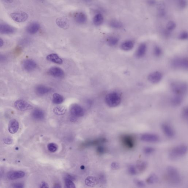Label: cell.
<instances>
[{
  "mask_svg": "<svg viewBox=\"0 0 188 188\" xmlns=\"http://www.w3.org/2000/svg\"><path fill=\"white\" fill-rule=\"evenodd\" d=\"M166 176L168 180L173 184H179L182 177L177 168L173 166H169L166 169Z\"/></svg>",
  "mask_w": 188,
  "mask_h": 188,
  "instance_id": "6da1fadb",
  "label": "cell"
},
{
  "mask_svg": "<svg viewBox=\"0 0 188 188\" xmlns=\"http://www.w3.org/2000/svg\"><path fill=\"white\" fill-rule=\"evenodd\" d=\"M187 151L188 147L186 145H179L171 149L169 153V157L171 160H176L185 156Z\"/></svg>",
  "mask_w": 188,
  "mask_h": 188,
  "instance_id": "7a4b0ae2",
  "label": "cell"
},
{
  "mask_svg": "<svg viewBox=\"0 0 188 188\" xmlns=\"http://www.w3.org/2000/svg\"><path fill=\"white\" fill-rule=\"evenodd\" d=\"M105 101L106 104L109 107H115L120 104L121 98L119 93L112 91L106 96Z\"/></svg>",
  "mask_w": 188,
  "mask_h": 188,
  "instance_id": "3957f363",
  "label": "cell"
},
{
  "mask_svg": "<svg viewBox=\"0 0 188 188\" xmlns=\"http://www.w3.org/2000/svg\"><path fill=\"white\" fill-rule=\"evenodd\" d=\"M170 88L174 95L183 96L187 93V85L185 83L174 82L171 83Z\"/></svg>",
  "mask_w": 188,
  "mask_h": 188,
  "instance_id": "277c9868",
  "label": "cell"
},
{
  "mask_svg": "<svg viewBox=\"0 0 188 188\" xmlns=\"http://www.w3.org/2000/svg\"><path fill=\"white\" fill-rule=\"evenodd\" d=\"M173 67L176 69H187L188 60L187 57H176L174 58L171 62Z\"/></svg>",
  "mask_w": 188,
  "mask_h": 188,
  "instance_id": "5b68a950",
  "label": "cell"
},
{
  "mask_svg": "<svg viewBox=\"0 0 188 188\" xmlns=\"http://www.w3.org/2000/svg\"><path fill=\"white\" fill-rule=\"evenodd\" d=\"M49 76L57 79H62L64 77L65 73L61 68L57 66H53L49 69L48 71Z\"/></svg>",
  "mask_w": 188,
  "mask_h": 188,
  "instance_id": "8992f818",
  "label": "cell"
},
{
  "mask_svg": "<svg viewBox=\"0 0 188 188\" xmlns=\"http://www.w3.org/2000/svg\"><path fill=\"white\" fill-rule=\"evenodd\" d=\"M140 139L144 142L149 143H156L159 142L160 138L157 134L146 133L142 135Z\"/></svg>",
  "mask_w": 188,
  "mask_h": 188,
  "instance_id": "52a82bcc",
  "label": "cell"
},
{
  "mask_svg": "<svg viewBox=\"0 0 188 188\" xmlns=\"http://www.w3.org/2000/svg\"><path fill=\"white\" fill-rule=\"evenodd\" d=\"M15 107L20 111H26L32 109V106L23 100H19L14 103Z\"/></svg>",
  "mask_w": 188,
  "mask_h": 188,
  "instance_id": "ba28073f",
  "label": "cell"
},
{
  "mask_svg": "<svg viewBox=\"0 0 188 188\" xmlns=\"http://www.w3.org/2000/svg\"><path fill=\"white\" fill-rule=\"evenodd\" d=\"M121 141L126 147L132 149L134 147L135 140L134 137L130 135H124L121 137Z\"/></svg>",
  "mask_w": 188,
  "mask_h": 188,
  "instance_id": "9c48e42d",
  "label": "cell"
},
{
  "mask_svg": "<svg viewBox=\"0 0 188 188\" xmlns=\"http://www.w3.org/2000/svg\"><path fill=\"white\" fill-rule=\"evenodd\" d=\"M10 16L13 20L18 23L24 22L28 17L27 13L24 12L13 13H11Z\"/></svg>",
  "mask_w": 188,
  "mask_h": 188,
  "instance_id": "30bf717a",
  "label": "cell"
},
{
  "mask_svg": "<svg viewBox=\"0 0 188 188\" xmlns=\"http://www.w3.org/2000/svg\"><path fill=\"white\" fill-rule=\"evenodd\" d=\"M70 112L73 116L76 117H81L84 115V109L79 104L72 105L70 109Z\"/></svg>",
  "mask_w": 188,
  "mask_h": 188,
  "instance_id": "8fae6325",
  "label": "cell"
},
{
  "mask_svg": "<svg viewBox=\"0 0 188 188\" xmlns=\"http://www.w3.org/2000/svg\"><path fill=\"white\" fill-rule=\"evenodd\" d=\"M23 66L25 70L28 72H31L36 69L37 65L33 60L26 59L23 61Z\"/></svg>",
  "mask_w": 188,
  "mask_h": 188,
  "instance_id": "7c38bea8",
  "label": "cell"
},
{
  "mask_svg": "<svg viewBox=\"0 0 188 188\" xmlns=\"http://www.w3.org/2000/svg\"><path fill=\"white\" fill-rule=\"evenodd\" d=\"M162 77V73L156 71L150 73L148 76V79L152 84H156L161 81Z\"/></svg>",
  "mask_w": 188,
  "mask_h": 188,
  "instance_id": "4fadbf2b",
  "label": "cell"
},
{
  "mask_svg": "<svg viewBox=\"0 0 188 188\" xmlns=\"http://www.w3.org/2000/svg\"><path fill=\"white\" fill-rule=\"evenodd\" d=\"M161 128L163 132L168 137L172 138L175 136V132L172 126L167 123H163L161 125Z\"/></svg>",
  "mask_w": 188,
  "mask_h": 188,
  "instance_id": "5bb4252c",
  "label": "cell"
},
{
  "mask_svg": "<svg viewBox=\"0 0 188 188\" xmlns=\"http://www.w3.org/2000/svg\"><path fill=\"white\" fill-rule=\"evenodd\" d=\"M26 175V173L23 171H11L8 172L7 177L10 180H15L23 178Z\"/></svg>",
  "mask_w": 188,
  "mask_h": 188,
  "instance_id": "9a60e30c",
  "label": "cell"
},
{
  "mask_svg": "<svg viewBox=\"0 0 188 188\" xmlns=\"http://www.w3.org/2000/svg\"><path fill=\"white\" fill-rule=\"evenodd\" d=\"M52 89L43 85H39L35 88V91L38 95L42 96L49 94L52 91Z\"/></svg>",
  "mask_w": 188,
  "mask_h": 188,
  "instance_id": "2e32d148",
  "label": "cell"
},
{
  "mask_svg": "<svg viewBox=\"0 0 188 188\" xmlns=\"http://www.w3.org/2000/svg\"><path fill=\"white\" fill-rule=\"evenodd\" d=\"M16 29L13 26L7 24H0V33L3 34H11L15 32Z\"/></svg>",
  "mask_w": 188,
  "mask_h": 188,
  "instance_id": "e0dca14e",
  "label": "cell"
},
{
  "mask_svg": "<svg viewBox=\"0 0 188 188\" xmlns=\"http://www.w3.org/2000/svg\"><path fill=\"white\" fill-rule=\"evenodd\" d=\"M19 128V124L17 120L16 119H12L10 121L8 125V131L11 134H16Z\"/></svg>",
  "mask_w": 188,
  "mask_h": 188,
  "instance_id": "ac0fdd59",
  "label": "cell"
},
{
  "mask_svg": "<svg viewBox=\"0 0 188 188\" xmlns=\"http://www.w3.org/2000/svg\"><path fill=\"white\" fill-rule=\"evenodd\" d=\"M40 28V26L39 23L33 22L31 23L26 28V31L28 34L34 35L37 33Z\"/></svg>",
  "mask_w": 188,
  "mask_h": 188,
  "instance_id": "d6986e66",
  "label": "cell"
},
{
  "mask_svg": "<svg viewBox=\"0 0 188 188\" xmlns=\"http://www.w3.org/2000/svg\"><path fill=\"white\" fill-rule=\"evenodd\" d=\"M76 22L79 24H85L87 21V17L84 12H79L76 13L74 16Z\"/></svg>",
  "mask_w": 188,
  "mask_h": 188,
  "instance_id": "ffe728a7",
  "label": "cell"
},
{
  "mask_svg": "<svg viewBox=\"0 0 188 188\" xmlns=\"http://www.w3.org/2000/svg\"><path fill=\"white\" fill-rule=\"evenodd\" d=\"M147 45L144 43L141 44L136 51L135 55L138 58H142L146 54L147 51Z\"/></svg>",
  "mask_w": 188,
  "mask_h": 188,
  "instance_id": "44dd1931",
  "label": "cell"
},
{
  "mask_svg": "<svg viewBox=\"0 0 188 188\" xmlns=\"http://www.w3.org/2000/svg\"><path fill=\"white\" fill-rule=\"evenodd\" d=\"M183 100V96L174 95V96L171 98V104L173 107H178L182 104Z\"/></svg>",
  "mask_w": 188,
  "mask_h": 188,
  "instance_id": "7402d4cb",
  "label": "cell"
},
{
  "mask_svg": "<svg viewBox=\"0 0 188 188\" xmlns=\"http://www.w3.org/2000/svg\"><path fill=\"white\" fill-rule=\"evenodd\" d=\"M46 59L48 60L53 63L58 64H62L63 63V60L56 54H51L47 56Z\"/></svg>",
  "mask_w": 188,
  "mask_h": 188,
  "instance_id": "603a6c76",
  "label": "cell"
},
{
  "mask_svg": "<svg viewBox=\"0 0 188 188\" xmlns=\"http://www.w3.org/2000/svg\"><path fill=\"white\" fill-rule=\"evenodd\" d=\"M134 43L132 41L128 40L124 42L120 46L121 49L123 51H128L131 50L134 48Z\"/></svg>",
  "mask_w": 188,
  "mask_h": 188,
  "instance_id": "cb8c5ba5",
  "label": "cell"
},
{
  "mask_svg": "<svg viewBox=\"0 0 188 188\" xmlns=\"http://www.w3.org/2000/svg\"><path fill=\"white\" fill-rule=\"evenodd\" d=\"M32 116L34 119L37 120H41L44 119L45 113L42 110L37 109L33 111Z\"/></svg>",
  "mask_w": 188,
  "mask_h": 188,
  "instance_id": "d4e9b609",
  "label": "cell"
},
{
  "mask_svg": "<svg viewBox=\"0 0 188 188\" xmlns=\"http://www.w3.org/2000/svg\"><path fill=\"white\" fill-rule=\"evenodd\" d=\"M99 183V180L94 176H89L85 180V183L86 185L89 187H94L97 185Z\"/></svg>",
  "mask_w": 188,
  "mask_h": 188,
  "instance_id": "484cf974",
  "label": "cell"
},
{
  "mask_svg": "<svg viewBox=\"0 0 188 188\" xmlns=\"http://www.w3.org/2000/svg\"><path fill=\"white\" fill-rule=\"evenodd\" d=\"M104 17L100 13H98L94 16L93 19V23L96 26L101 25L104 22Z\"/></svg>",
  "mask_w": 188,
  "mask_h": 188,
  "instance_id": "4316f807",
  "label": "cell"
},
{
  "mask_svg": "<svg viewBox=\"0 0 188 188\" xmlns=\"http://www.w3.org/2000/svg\"><path fill=\"white\" fill-rule=\"evenodd\" d=\"M64 98L62 95L57 93H55L53 95L52 101L54 104H60L64 102Z\"/></svg>",
  "mask_w": 188,
  "mask_h": 188,
  "instance_id": "83f0119b",
  "label": "cell"
},
{
  "mask_svg": "<svg viewBox=\"0 0 188 188\" xmlns=\"http://www.w3.org/2000/svg\"><path fill=\"white\" fill-rule=\"evenodd\" d=\"M135 166L138 173L143 172L147 168V163L145 161H141L138 162Z\"/></svg>",
  "mask_w": 188,
  "mask_h": 188,
  "instance_id": "f1b7e54d",
  "label": "cell"
},
{
  "mask_svg": "<svg viewBox=\"0 0 188 188\" xmlns=\"http://www.w3.org/2000/svg\"><path fill=\"white\" fill-rule=\"evenodd\" d=\"M119 38L115 36H111L108 37L107 39V42L109 46L114 47L117 45L119 42Z\"/></svg>",
  "mask_w": 188,
  "mask_h": 188,
  "instance_id": "f546056e",
  "label": "cell"
},
{
  "mask_svg": "<svg viewBox=\"0 0 188 188\" xmlns=\"http://www.w3.org/2000/svg\"><path fill=\"white\" fill-rule=\"evenodd\" d=\"M159 180L157 175L155 174H152L146 179V182L149 184H153L157 183Z\"/></svg>",
  "mask_w": 188,
  "mask_h": 188,
  "instance_id": "4dcf8cb0",
  "label": "cell"
},
{
  "mask_svg": "<svg viewBox=\"0 0 188 188\" xmlns=\"http://www.w3.org/2000/svg\"><path fill=\"white\" fill-rule=\"evenodd\" d=\"M109 25L111 27L115 29H121L123 27L122 23L115 20H112L110 21Z\"/></svg>",
  "mask_w": 188,
  "mask_h": 188,
  "instance_id": "1f68e13d",
  "label": "cell"
},
{
  "mask_svg": "<svg viewBox=\"0 0 188 188\" xmlns=\"http://www.w3.org/2000/svg\"><path fill=\"white\" fill-rule=\"evenodd\" d=\"M187 2L186 0H176V6L179 9H184L187 6Z\"/></svg>",
  "mask_w": 188,
  "mask_h": 188,
  "instance_id": "d6a6232c",
  "label": "cell"
},
{
  "mask_svg": "<svg viewBox=\"0 0 188 188\" xmlns=\"http://www.w3.org/2000/svg\"><path fill=\"white\" fill-rule=\"evenodd\" d=\"M64 181L65 185L66 188H75L76 187L74 183L73 182L72 180H71L66 177Z\"/></svg>",
  "mask_w": 188,
  "mask_h": 188,
  "instance_id": "836d02e7",
  "label": "cell"
},
{
  "mask_svg": "<svg viewBox=\"0 0 188 188\" xmlns=\"http://www.w3.org/2000/svg\"><path fill=\"white\" fill-rule=\"evenodd\" d=\"M128 172L132 175H136L138 174V172L136 166L133 165H130L128 168Z\"/></svg>",
  "mask_w": 188,
  "mask_h": 188,
  "instance_id": "e575fe53",
  "label": "cell"
},
{
  "mask_svg": "<svg viewBox=\"0 0 188 188\" xmlns=\"http://www.w3.org/2000/svg\"><path fill=\"white\" fill-rule=\"evenodd\" d=\"M153 54L155 56L157 57H159L162 54V50L159 46H156L154 48Z\"/></svg>",
  "mask_w": 188,
  "mask_h": 188,
  "instance_id": "d590c367",
  "label": "cell"
},
{
  "mask_svg": "<svg viewBox=\"0 0 188 188\" xmlns=\"http://www.w3.org/2000/svg\"><path fill=\"white\" fill-rule=\"evenodd\" d=\"M176 27L175 23L172 21H169L166 26V29L170 31H172L175 29Z\"/></svg>",
  "mask_w": 188,
  "mask_h": 188,
  "instance_id": "8d00e7d4",
  "label": "cell"
},
{
  "mask_svg": "<svg viewBox=\"0 0 188 188\" xmlns=\"http://www.w3.org/2000/svg\"><path fill=\"white\" fill-rule=\"evenodd\" d=\"M155 151V149L151 147H146L143 149V152L144 154L147 155H149L153 153Z\"/></svg>",
  "mask_w": 188,
  "mask_h": 188,
  "instance_id": "74e56055",
  "label": "cell"
},
{
  "mask_svg": "<svg viewBox=\"0 0 188 188\" xmlns=\"http://www.w3.org/2000/svg\"><path fill=\"white\" fill-rule=\"evenodd\" d=\"M134 183L136 186L140 188H144L146 187V184L143 181L138 179H134Z\"/></svg>",
  "mask_w": 188,
  "mask_h": 188,
  "instance_id": "f35d334b",
  "label": "cell"
},
{
  "mask_svg": "<svg viewBox=\"0 0 188 188\" xmlns=\"http://www.w3.org/2000/svg\"><path fill=\"white\" fill-rule=\"evenodd\" d=\"M48 150L51 152H55L57 150V146L54 143H51L48 145Z\"/></svg>",
  "mask_w": 188,
  "mask_h": 188,
  "instance_id": "ab89813d",
  "label": "cell"
},
{
  "mask_svg": "<svg viewBox=\"0 0 188 188\" xmlns=\"http://www.w3.org/2000/svg\"><path fill=\"white\" fill-rule=\"evenodd\" d=\"M182 116L183 119L187 122L188 120V108L187 107L184 108L182 109Z\"/></svg>",
  "mask_w": 188,
  "mask_h": 188,
  "instance_id": "60d3db41",
  "label": "cell"
},
{
  "mask_svg": "<svg viewBox=\"0 0 188 188\" xmlns=\"http://www.w3.org/2000/svg\"><path fill=\"white\" fill-rule=\"evenodd\" d=\"M158 14L161 17H164L166 15L165 10L162 6H160L158 9Z\"/></svg>",
  "mask_w": 188,
  "mask_h": 188,
  "instance_id": "b9f144b4",
  "label": "cell"
},
{
  "mask_svg": "<svg viewBox=\"0 0 188 188\" xmlns=\"http://www.w3.org/2000/svg\"><path fill=\"white\" fill-rule=\"evenodd\" d=\"M178 38L179 39L181 40H187L188 38V34L187 32L183 31L179 34L178 36Z\"/></svg>",
  "mask_w": 188,
  "mask_h": 188,
  "instance_id": "7bdbcfd3",
  "label": "cell"
},
{
  "mask_svg": "<svg viewBox=\"0 0 188 188\" xmlns=\"http://www.w3.org/2000/svg\"><path fill=\"white\" fill-rule=\"evenodd\" d=\"M30 42V40L27 38H25L20 41V44L23 46L27 45Z\"/></svg>",
  "mask_w": 188,
  "mask_h": 188,
  "instance_id": "ee69618b",
  "label": "cell"
},
{
  "mask_svg": "<svg viewBox=\"0 0 188 188\" xmlns=\"http://www.w3.org/2000/svg\"><path fill=\"white\" fill-rule=\"evenodd\" d=\"M3 142L6 144H11L13 142L12 139L10 138H6L3 140Z\"/></svg>",
  "mask_w": 188,
  "mask_h": 188,
  "instance_id": "f6af8a7d",
  "label": "cell"
},
{
  "mask_svg": "<svg viewBox=\"0 0 188 188\" xmlns=\"http://www.w3.org/2000/svg\"><path fill=\"white\" fill-rule=\"evenodd\" d=\"M7 57L5 55L0 53V63H3L6 61Z\"/></svg>",
  "mask_w": 188,
  "mask_h": 188,
  "instance_id": "bcb514c9",
  "label": "cell"
},
{
  "mask_svg": "<svg viewBox=\"0 0 188 188\" xmlns=\"http://www.w3.org/2000/svg\"><path fill=\"white\" fill-rule=\"evenodd\" d=\"M13 187L16 188H23L24 187V186L22 183H18L13 184Z\"/></svg>",
  "mask_w": 188,
  "mask_h": 188,
  "instance_id": "7dc6e473",
  "label": "cell"
},
{
  "mask_svg": "<svg viewBox=\"0 0 188 188\" xmlns=\"http://www.w3.org/2000/svg\"><path fill=\"white\" fill-rule=\"evenodd\" d=\"M147 3L149 6H154L156 4V0H147Z\"/></svg>",
  "mask_w": 188,
  "mask_h": 188,
  "instance_id": "c3c4849f",
  "label": "cell"
},
{
  "mask_svg": "<svg viewBox=\"0 0 188 188\" xmlns=\"http://www.w3.org/2000/svg\"><path fill=\"white\" fill-rule=\"evenodd\" d=\"M111 168L114 169H118L119 168V165L117 163H112V164H111Z\"/></svg>",
  "mask_w": 188,
  "mask_h": 188,
  "instance_id": "681fc988",
  "label": "cell"
},
{
  "mask_svg": "<svg viewBox=\"0 0 188 188\" xmlns=\"http://www.w3.org/2000/svg\"><path fill=\"white\" fill-rule=\"evenodd\" d=\"M97 151L100 153L103 154L104 153L105 151V149L104 147L100 146L98 148Z\"/></svg>",
  "mask_w": 188,
  "mask_h": 188,
  "instance_id": "f907efd6",
  "label": "cell"
},
{
  "mask_svg": "<svg viewBox=\"0 0 188 188\" xmlns=\"http://www.w3.org/2000/svg\"><path fill=\"white\" fill-rule=\"evenodd\" d=\"M163 34H164V36H166V37H168L171 35V32L168 30L166 29L165 30L163 31Z\"/></svg>",
  "mask_w": 188,
  "mask_h": 188,
  "instance_id": "816d5d0a",
  "label": "cell"
},
{
  "mask_svg": "<svg viewBox=\"0 0 188 188\" xmlns=\"http://www.w3.org/2000/svg\"><path fill=\"white\" fill-rule=\"evenodd\" d=\"M40 187L41 188H48L49 187V186L47 183L45 182H43L41 183L40 185Z\"/></svg>",
  "mask_w": 188,
  "mask_h": 188,
  "instance_id": "f5cc1de1",
  "label": "cell"
},
{
  "mask_svg": "<svg viewBox=\"0 0 188 188\" xmlns=\"http://www.w3.org/2000/svg\"><path fill=\"white\" fill-rule=\"evenodd\" d=\"M4 171L2 169H0V179H1L4 174Z\"/></svg>",
  "mask_w": 188,
  "mask_h": 188,
  "instance_id": "db71d44e",
  "label": "cell"
},
{
  "mask_svg": "<svg viewBox=\"0 0 188 188\" xmlns=\"http://www.w3.org/2000/svg\"><path fill=\"white\" fill-rule=\"evenodd\" d=\"M3 45H4V41H3L2 39L0 38V48L2 47Z\"/></svg>",
  "mask_w": 188,
  "mask_h": 188,
  "instance_id": "11a10c76",
  "label": "cell"
},
{
  "mask_svg": "<svg viewBox=\"0 0 188 188\" xmlns=\"http://www.w3.org/2000/svg\"><path fill=\"white\" fill-rule=\"evenodd\" d=\"M54 187L56 188H60L61 187V186L60 185V184L57 183L55 184Z\"/></svg>",
  "mask_w": 188,
  "mask_h": 188,
  "instance_id": "9f6ffc18",
  "label": "cell"
},
{
  "mask_svg": "<svg viewBox=\"0 0 188 188\" xmlns=\"http://www.w3.org/2000/svg\"><path fill=\"white\" fill-rule=\"evenodd\" d=\"M83 1L86 3H89L92 1L93 0H82Z\"/></svg>",
  "mask_w": 188,
  "mask_h": 188,
  "instance_id": "6f0895ef",
  "label": "cell"
},
{
  "mask_svg": "<svg viewBox=\"0 0 188 188\" xmlns=\"http://www.w3.org/2000/svg\"><path fill=\"white\" fill-rule=\"evenodd\" d=\"M6 2L8 3H11L13 2V0H3Z\"/></svg>",
  "mask_w": 188,
  "mask_h": 188,
  "instance_id": "680465c9",
  "label": "cell"
},
{
  "mask_svg": "<svg viewBox=\"0 0 188 188\" xmlns=\"http://www.w3.org/2000/svg\"><path fill=\"white\" fill-rule=\"evenodd\" d=\"M81 169H84V166H81Z\"/></svg>",
  "mask_w": 188,
  "mask_h": 188,
  "instance_id": "91938a15",
  "label": "cell"
},
{
  "mask_svg": "<svg viewBox=\"0 0 188 188\" xmlns=\"http://www.w3.org/2000/svg\"><path fill=\"white\" fill-rule=\"evenodd\" d=\"M40 1H43V0H40Z\"/></svg>",
  "mask_w": 188,
  "mask_h": 188,
  "instance_id": "94428289",
  "label": "cell"
}]
</instances>
